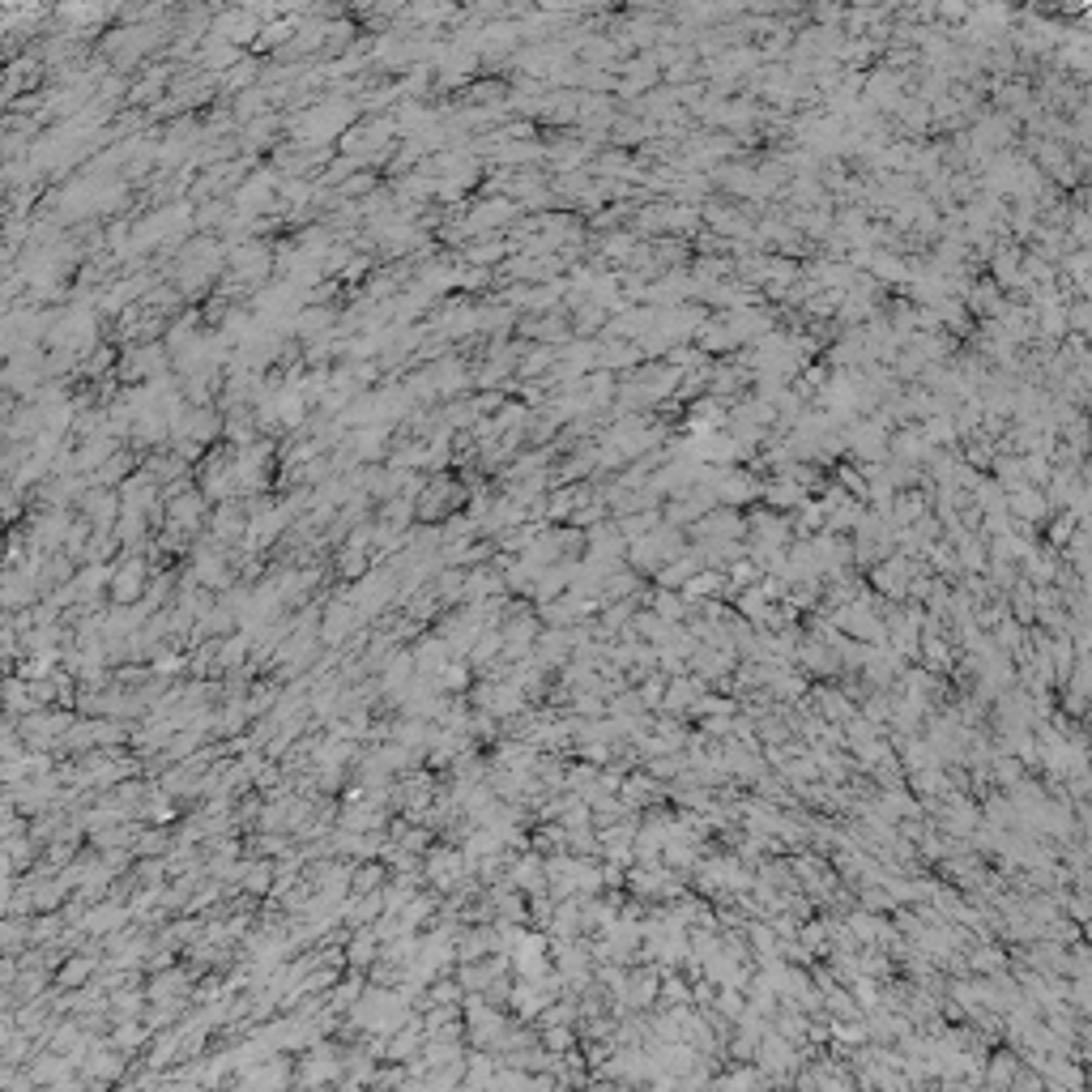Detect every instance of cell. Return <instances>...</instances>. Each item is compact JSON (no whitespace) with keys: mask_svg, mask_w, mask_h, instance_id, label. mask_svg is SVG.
Segmentation results:
<instances>
[{"mask_svg":"<svg viewBox=\"0 0 1092 1092\" xmlns=\"http://www.w3.org/2000/svg\"><path fill=\"white\" fill-rule=\"evenodd\" d=\"M376 568H380L376 555L372 551H354V546H342V551L333 555V563H329V572H333L337 585H363Z\"/></svg>","mask_w":1092,"mask_h":1092,"instance_id":"cell-3","label":"cell"},{"mask_svg":"<svg viewBox=\"0 0 1092 1092\" xmlns=\"http://www.w3.org/2000/svg\"><path fill=\"white\" fill-rule=\"evenodd\" d=\"M154 581V559L150 555H124L112 572V589H107V602L120 611H133L145 602V589Z\"/></svg>","mask_w":1092,"mask_h":1092,"instance_id":"cell-1","label":"cell"},{"mask_svg":"<svg viewBox=\"0 0 1092 1092\" xmlns=\"http://www.w3.org/2000/svg\"><path fill=\"white\" fill-rule=\"evenodd\" d=\"M486 1092H538V1076L530 1071H495V1079L486 1084Z\"/></svg>","mask_w":1092,"mask_h":1092,"instance_id":"cell-12","label":"cell"},{"mask_svg":"<svg viewBox=\"0 0 1092 1092\" xmlns=\"http://www.w3.org/2000/svg\"><path fill=\"white\" fill-rule=\"evenodd\" d=\"M593 521H602V504H581L577 516H572V525H577V530H589Z\"/></svg>","mask_w":1092,"mask_h":1092,"instance_id":"cell-16","label":"cell"},{"mask_svg":"<svg viewBox=\"0 0 1092 1092\" xmlns=\"http://www.w3.org/2000/svg\"><path fill=\"white\" fill-rule=\"evenodd\" d=\"M145 1002H150V995H142V990H133V986L116 990V995H112V1016L116 1020H142L145 1011H150Z\"/></svg>","mask_w":1092,"mask_h":1092,"instance_id":"cell-10","label":"cell"},{"mask_svg":"<svg viewBox=\"0 0 1092 1092\" xmlns=\"http://www.w3.org/2000/svg\"><path fill=\"white\" fill-rule=\"evenodd\" d=\"M384 888H389V862H384V858L354 862L351 897H372V892H384Z\"/></svg>","mask_w":1092,"mask_h":1092,"instance_id":"cell-7","label":"cell"},{"mask_svg":"<svg viewBox=\"0 0 1092 1092\" xmlns=\"http://www.w3.org/2000/svg\"><path fill=\"white\" fill-rule=\"evenodd\" d=\"M346 1076V1058L329 1054V1050H312L303 1062H299V1079L307 1088H329Z\"/></svg>","mask_w":1092,"mask_h":1092,"instance_id":"cell-4","label":"cell"},{"mask_svg":"<svg viewBox=\"0 0 1092 1092\" xmlns=\"http://www.w3.org/2000/svg\"><path fill=\"white\" fill-rule=\"evenodd\" d=\"M363 995H367V990H363V981H359V977H351V981H337V990L329 995V1007H333V1011H351V1007H354V1002H359Z\"/></svg>","mask_w":1092,"mask_h":1092,"instance_id":"cell-14","label":"cell"},{"mask_svg":"<svg viewBox=\"0 0 1092 1092\" xmlns=\"http://www.w3.org/2000/svg\"><path fill=\"white\" fill-rule=\"evenodd\" d=\"M572 1046V1032H568V1025H551V1028H542V1050H568Z\"/></svg>","mask_w":1092,"mask_h":1092,"instance_id":"cell-15","label":"cell"},{"mask_svg":"<svg viewBox=\"0 0 1092 1092\" xmlns=\"http://www.w3.org/2000/svg\"><path fill=\"white\" fill-rule=\"evenodd\" d=\"M103 973V960L94 956V951H73V956H65V965L52 973L56 986L68 990V995H77V990H91L94 977Z\"/></svg>","mask_w":1092,"mask_h":1092,"instance_id":"cell-2","label":"cell"},{"mask_svg":"<svg viewBox=\"0 0 1092 1092\" xmlns=\"http://www.w3.org/2000/svg\"><path fill=\"white\" fill-rule=\"evenodd\" d=\"M112 1050H120V1054H128V1050H142L145 1046V1028H142V1020H116V1028H112Z\"/></svg>","mask_w":1092,"mask_h":1092,"instance_id":"cell-11","label":"cell"},{"mask_svg":"<svg viewBox=\"0 0 1092 1092\" xmlns=\"http://www.w3.org/2000/svg\"><path fill=\"white\" fill-rule=\"evenodd\" d=\"M65 1076H68L65 1054H47L43 1062L31 1067V1084H65Z\"/></svg>","mask_w":1092,"mask_h":1092,"instance_id":"cell-13","label":"cell"},{"mask_svg":"<svg viewBox=\"0 0 1092 1092\" xmlns=\"http://www.w3.org/2000/svg\"><path fill=\"white\" fill-rule=\"evenodd\" d=\"M380 951H384V943L376 939L372 926L351 930V939H346V965H351V969H372L376 960H380Z\"/></svg>","mask_w":1092,"mask_h":1092,"instance_id":"cell-6","label":"cell"},{"mask_svg":"<svg viewBox=\"0 0 1092 1092\" xmlns=\"http://www.w3.org/2000/svg\"><path fill=\"white\" fill-rule=\"evenodd\" d=\"M470 683H479V679H474V666H470V662H461V658H453L449 666L440 670V679H435V688H440L444 696H465V691H474Z\"/></svg>","mask_w":1092,"mask_h":1092,"instance_id":"cell-8","label":"cell"},{"mask_svg":"<svg viewBox=\"0 0 1092 1092\" xmlns=\"http://www.w3.org/2000/svg\"><path fill=\"white\" fill-rule=\"evenodd\" d=\"M133 853H137V862L142 858H167V853H171V832L167 828H142V837L133 841Z\"/></svg>","mask_w":1092,"mask_h":1092,"instance_id":"cell-9","label":"cell"},{"mask_svg":"<svg viewBox=\"0 0 1092 1092\" xmlns=\"http://www.w3.org/2000/svg\"><path fill=\"white\" fill-rule=\"evenodd\" d=\"M277 875H282L277 858H247V862H244V879H240V888L247 892V897H273Z\"/></svg>","mask_w":1092,"mask_h":1092,"instance_id":"cell-5","label":"cell"}]
</instances>
